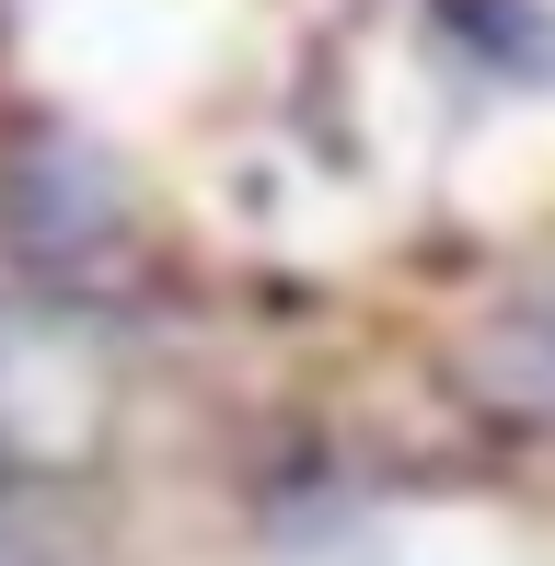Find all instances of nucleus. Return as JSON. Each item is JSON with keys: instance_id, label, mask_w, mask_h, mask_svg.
Returning a JSON list of instances; mask_svg holds the SVG:
<instances>
[]
</instances>
